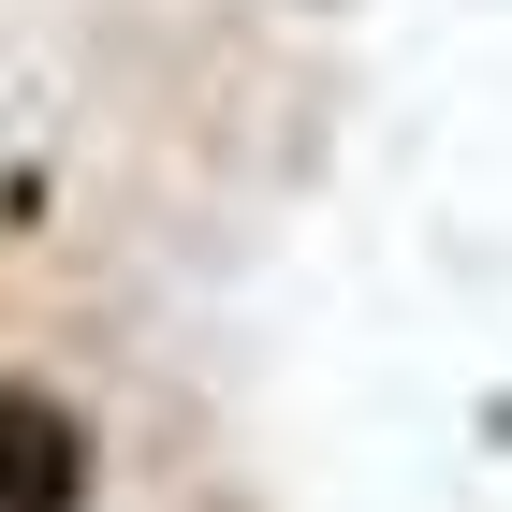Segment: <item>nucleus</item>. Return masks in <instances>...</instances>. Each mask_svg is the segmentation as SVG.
Instances as JSON below:
<instances>
[{"label":"nucleus","instance_id":"obj_1","mask_svg":"<svg viewBox=\"0 0 512 512\" xmlns=\"http://www.w3.org/2000/svg\"><path fill=\"white\" fill-rule=\"evenodd\" d=\"M103 498V439H88L74 395L0 381V512H88Z\"/></svg>","mask_w":512,"mask_h":512}]
</instances>
